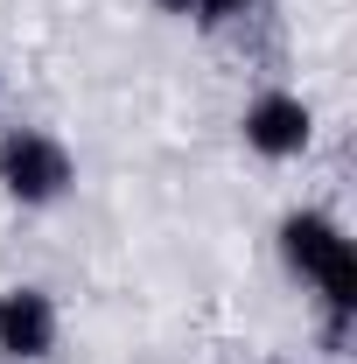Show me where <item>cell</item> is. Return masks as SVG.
<instances>
[{
  "label": "cell",
  "instance_id": "4",
  "mask_svg": "<svg viewBox=\"0 0 357 364\" xmlns=\"http://www.w3.org/2000/svg\"><path fill=\"white\" fill-rule=\"evenodd\" d=\"M309 134H315V119H309V105H302L294 91H267V98L245 105V140H252L260 154H273V161L302 154Z\"/></svg>",
  "mask_w": 357,
  "mask_h": 364
},
{
  "label": "cell",
  "instance_id": "6",
  "mask_svg": "<svg viewBox=\"0 0 357 364\" xmlns=\"http://www.w3.org/2000/svg\"><path fill=\"white\" fill-rule=\"evenodd\" d=\"M154 7H169V14H189V7H196V0H154Z\"/></svg>",
  "mask_w": 357,
  "mask_h": 364
},
{
  "label": "cell",
  "instance_id": "1",
  "mask_svg": "<svg viewBox=\"0 0 357 364\" xmlns=\"http://www.w3.org/2000/svg\"><path fill=\"white\" fill-rule=\"evenodd\" d=\"M280 252H287V267L322 280V294H329V316L343 329V316L357 309V245L343 231L329 225V218H315V210H294L287 225H280Z\"/></svg>",
  "mask_w": 357,
  "mask_h": 364
},
{
  "label": "cell",
  "instance_id": "2",
  "mask_svg": "<svg viewBox=\"0 0 357 364\" xmlns=\"http://www.w3.org/2000/svg\"><path fill=\"white\" fill-rule=\"evenodd\" d=\"M0 182L14 203H56L70 189V154L49 134H7L0 140Z\"/></svg>",
  "mask_w": 357,
  "mask_h": 364
},
{
  "label": "cell",
  "instance_id": "5",
  "mask_svg": "<svg viewBox=\"0 0 357 364\" xmlns=\"http://www.w3.org/2000/svg\"><path fill=\"white\" fill-rule=\"evenodd\" d=\"M245 7H252V0H196L203 21H231V14H245Z\"/></svg>",
  "mask_w": 357,
  "mask_h": 364
},
{
  "label": "cell",
  "instance_id": "3",
  "mask_svg": "<svg viewBox=\"0 0 357 364\" xmlns=\"http://www.w3.org/2000/svg\"><path fill=\"white\" fill-rule=\"evenodd\" d=\"M56 343V301L43 287H7L0 294V358H49Z\"/></svg>",
  "mask_w": 357,
  "mask_h": 364
}]
</instances>
